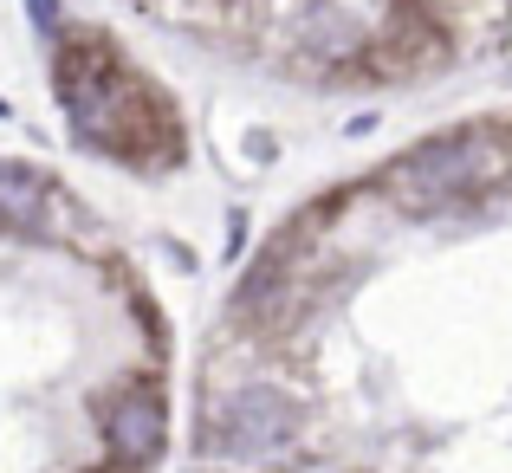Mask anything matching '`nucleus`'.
<instances>
[{
    "instance_id": "1",
    "label": "nucleus",
    "mask_w": 512,
    "mask_h": 473,
    "mask_svg": "<svg viewBox=\"0 0 512 473\" xmlns=\"http://www.w3.org/2000/svg\"><path fill=\"white\" fill-rule=\"evenodd\" d=\"M506 175V150L487 137V130H461V137L422 143V150L396 156L383 175V188L402 201V208H454V201L480 195Z\"/></svg>"
},
{
    "instance_id": "2",
    "label": "nucleus",
    "mask_w": 512,
    "mask_h": 473,
    "mask_svg": "<svg viewBox=\"0 0 512 473\" xmlns=\"http://www.w3.org/2000/svg\"><path fill=\"white\" fill-rule=\"evenodd\" d=\"M292 435H299V409L266 383L227 389V396H214V409H201V448L221 461H266Z\"/></svg>"
},
{
    "instance_id": "3",
    "label": "nucleus",
    "mask_w": 512,
    "mask_h": 473,
    "mask_svg": "<svg viewBox=\"0 0 512 473\" xmlns=\"http://www.w3.org/2000/svg\"><path fill=\"white\" fill-rule=\"evenodd\" d=\"M104 441L124 467H143L163 454V396L150 389H124V396L104 409Z\"/></svg>"
},
{
    "instance_id": "4",
    "label": "nucleus",
    "mask_w": 512,
    "mask_h": 473,
    "mask_svg": "<svg viewBox=\"0 0 512 473\" xmlns=\"http://www.w3.org/2000/svg\"><path fill=\"white\" fill-rule=\"evenodd\" d=\"M59 188L46 182L26 162H0V227H20V234H46V214Z\"/></svg>"
}]
</instances>
